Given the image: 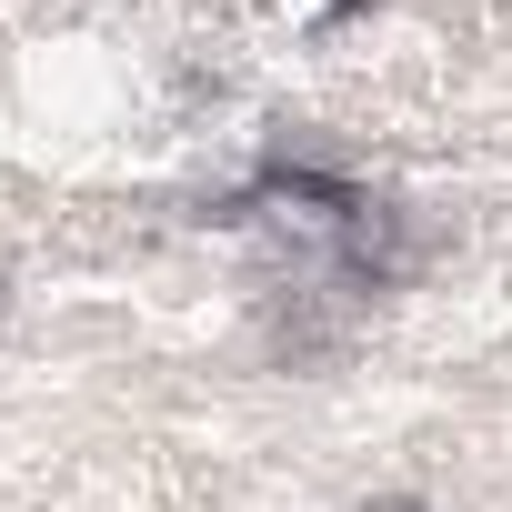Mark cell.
I'll list each match as a JSON object with an SVG mask.
<instances>
[{
    "label": "cell",
    "instance_id": "cell-3",
    "mask_svg": "<svg viewBox=\"0 0 512 512\" xmlns=\"http://www.w3.org/2000/svg\"><path fill=\"white\" fill-rule=\"evenodd\" d=\"M352 512H422L412 492H382V502H352Z\"/></svg>",
    "mask_w": 512,
    "mask_h": 512
},
{
    "label": "cell",
    "instance_id": "cell-1",
    "mask_svg": "<svg viewBox=\"0 0 512 512\" xmlns=\"http://www.w3.org/2000/svg\"><path fill=\"white\" fill-rule=\"evenodd\" d=\"M251 221H262V241L302 251V262H322V251H352V241H362V201H342V191L312 181V171L262 181V191H251Z\"/></svg>",
    "mask_w": 512,
    "mask_h": 512
},
{
    "label": "cell",
    "instance_id": "cell-2",
    "mask_svg": "<svg viewBox=\"0 0 512 512\" xmlns=\"http://www.w3.org/2000/svg\"><path fill=\"white\" fill-rule=\"evenodd\" d=\"M262 11H272L282 31H332V21L352 11V0H262Z\"/></svg>",
    "mask_w": 512,
    "mask_h": 512
}]
</instances>
